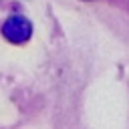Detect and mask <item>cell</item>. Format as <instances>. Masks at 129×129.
<instances>
[{
  "mask_svg": "<svg viewBox=\"0 0 129 129\" xmlns=\"http://www.w3.org/2000/svg\"><path fill=\"white\" fill-rule=\"evenodd\" d=\"M32 34V24L28 18L14 14L2 24V36L12 44H24Z\"/></svg>",
  "mask_w": 129,
  "mask_h": 129,
  "instance_id": "obj_1",
  "label": "cell"
}]
</instances>
